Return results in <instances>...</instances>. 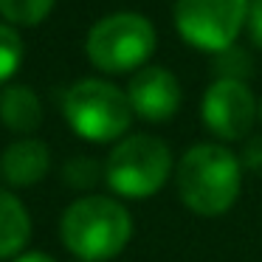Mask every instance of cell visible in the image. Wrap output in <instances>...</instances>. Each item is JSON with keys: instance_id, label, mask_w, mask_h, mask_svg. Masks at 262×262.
I'll return each instance as SVG.
<instances>
[{"instance_id": "9", "label": "cell", "mask_w": 262, "mask_h": 262, "mask_svg": "<svg viewBox=\"0 0 262 262\" xmlns=\"http://www.w3.org/2000/svg\"><path fill=\"white\" fill-rule=\"evenodd\" d=\"M51 169V149L40 138H20L0 155V178L9 186H34Z\"/></svg>"}, {"instance_id": "11", "label": "cell", "mask_w": 262, "mask_h": 262, "mask_svg": "<svg viewBox=\"0 0 262 262\" xmlns=\"http://www.w3.org/2000/svg\"><path fill=\"white\" fill-rule=\"evenodd\" d=\"M31 237V217L17 194L0 189V259H14Z\"/></svg>"}, {"instance_id": "2", "label": "cell", "mask_w": 262, "mask_h": 262, "mask_svg": "<svg viewBox=\"0 0 262 262\" xmlns=\"http://www.w3.org/2000/svg\"><path fill=\"white\" fill-rule=\"evenodd\" d=\"M62 243L76 259L104 262L119 256L133 237V217L119 200L88 194L65 209L59 220Z\"/></svg>"}, {"instance_id": "4", "label": "cell", "mask_w": 262, "mask_h": 262, "mask_svg": "<svg viewBox=\"0 0 262 262\" xmlns=\"http://www.w3.org/2000/svg\"><path fill=\"white\" fill-rule=\"evenodd\" d=\"M62 113L71 130L93 144L116 141L133 124V107L124 91L104 79H79L65 91Z\"/></svg>"}, {"instance_id": "5", "label": "cell", "mask_w": 262, "mask_h": 262, "mask_svg": "<svg viewBox=\"0 0 262 262\" xmlns=\"http://www.w3.org/2000/svg\"><path fill=\"white\" fill-rule=\"evenodd\" d=\"M155 26L138 12H113L93 23L85 51L93 68L104 74L141 71L155 51Z\"/></svg>"}, {"instance_id": "6", "label": "cell", "mask_w": 262, "mask_h": 262, "mask_svg": "<svg viewBox=\"0 0 262 262\" xmlns=\"http://www.w3.org/2000/svg\"><path fill=\"white\" fill-rule=\"evenodd\" d=\"M172 14L183 42L223 54L234 46L248 20V0H175Z\"/></svg>"}, {"instance_id": "19", "label": "cell", "mask_w": 262, "mask_h": 262, "mask_svg": "<svg viewBox=\"0 0 262 262\" xmlns=\"http://www.w3.org/2000/svg\"><path fill=\"white\" fill-rule=\"evenodd\" d=\"M79 262H82V259H79Z\"/></svg>"}, {"instance_id": "16", "label": "cell", "mask_w": 262, "mask_h": 262, "mask_svg": "<svg viewBox=\"0 0 262 262\" xmlns=\"http://www.w3.org/2000/svg\"><path fill=\"white\" fill-rule=\"evenodd\" d=\"M243 166L256 175H262V136L259 138H251L248 147L243 149Z\"/></svg>"}, {"instance_id": "17", "label": "cell", "mask_w": 262, "mask_h": 262, "mask_svg": "<svg viewBox=\"0 0 262 262\" xmlns=\"http://www.w3.org/2000/svg\"><path fill=\"white\" fill-rule=\"evenodd\" d=\"M12 262H57V259H54V256H48V254H42V251H31V254L14 256Z\"/></svg>"}, {"instance_id": "15", "label": "cell", "mask_w": 262, "mask_h": 262, "mask_svg": "<svg viewBox=\"0 0 262 262\" xmlns=\"http://www.w3.org/2000/svg\"><path fill=\"white\" fill-rule=\"evenodd\" d=\"M251 31V40L262 48V0H248V20H245Z\"/></svg>"}, {"instance_id": "14", "label": "cell", "mask_w": 262, "mask_h": 262, "mask_svg": "<svg viewBox=\"0 0 262 262\" xmlns=\"http://www.w3.org/2000/svg\"><path fill=\"white\" fill-rule=\"evenodd\" d=\"M65 178H68V183L76 189H91L99 178V166L93 164L91 158H74L65 166Z\"/></svg>"}, {"instance_id": "13", "label": "cell", "mask_w": 262, "mask_h": 262, "mask_svg": "<svg viewBox=\"0 0 262 262\" xmlns=\"http://www.w3.org/2000/svg\"><path fill=\"white\" fill-rule=\"evenodd\" d=\"M23 40L14 26L0 20V85H6L23 65Z\"/></svg>"}, {"instance_id": "18", "label": "cell", "mask_w": 262, "mask_h": 262, "mask_svg": "<svg viewBox=\"0 0 262 262\" xmlns=\"http://www.w3.org/2000/svg\"><path fill=\"white\" fill-rule=\"evenodd\" d=\"M259 119H262V104H259Z\"/></svg>"}, {"instance_id": "12", "label": "cell", "mask_w": 262, "mask_h": 262, "mask_svg": "<svg viewBox=\"0 0 262 262\" xmlns=\"http://www.w3.org/2000/svg\"><path fill=\"white\" fill-rule=\"evenodd\" d=\"M57 0H0V17L9 26H37L54 12Z\"/></svg>"}, {"instance_id": "1", "label": "cell", "mask_w": 262, "mask_h": 262, "mask_svg": "<svg viewBox=\"0 0 262 262\" xmlns=\"http://www.w3.org/2000/svg\"><path fill=\"white\" fill-rule=\"evenodd\" d=\"M175 186L189 211L200 217L226 214L243 189V164L220 144H198L178 161Z\"/></svg>"}, {"instance_id": "8", "label": "cell", "mask_w": 262, "mask_h": 262, "mask_svg": "<svg viewBox=\"0 0 262 262\" xmlns=\"http://www.w3.org/2000/svg\"><path fill=\"white\" fill-rule=\"evenodd\" d=\"M127 99L138 119L158 124L181 110L183 91L172 71L158 68V65H144L127 85Z\"/></svg>"}, {"instance_id": "7", "label": "cell", "mask_w": 262, "mask_h": 262, "mask_svg": "<svg viewBox=\"0 0 262 262\" xmlns=\"http://www.w3.org/2000/svg\"><path fill=\"white\" fill-rule=\"evenodd\" d=\"M259 116L251 88L237 76H223L211 82L203 93V121L217 138L223 141H237L245 138Z\"/></svg>"}, {"instance_id": "10", "label": "cell", "mask_w": 262, "mask_h": 262, "mask_svg": "<svg viewBox=\"0 0 262 262\" xmlns=\"http://www.w3.org/2000/svg\"><path fill=\"white\" fill-rule=\"evenodd\" d=\"M0 121L3 127L20 136H29L42 121L40 96L29 85H6L0 91Z\"/></svg>"}, {"instance_id": "3", "label": "cell", "mask_w": 262, "mask_h": 262, "mask_svg": "<svg viewBox=\"0 0 262 262\" xmlns=\"http://www.w3.org/2000/svg\"><path fill=\"white\" fill-rule=\"evenodd\" d=\"M172 175V152L164 138L136 133L127 136L110 149L104 178L107 186L116 194L127 200H144L152 198L164 189V183Z\"/></svg>"}]
</instances>
